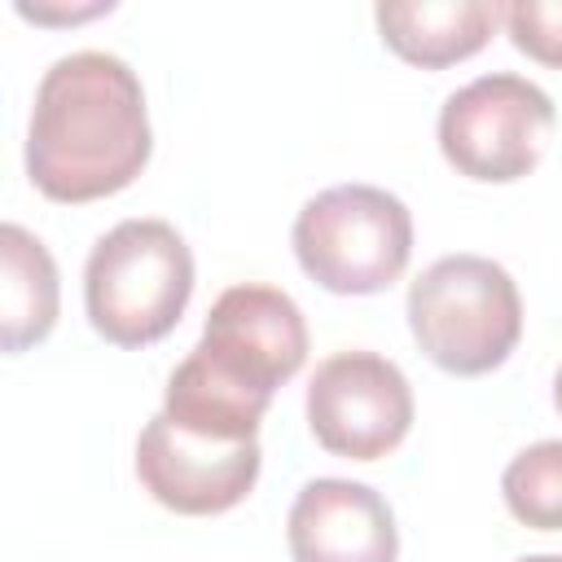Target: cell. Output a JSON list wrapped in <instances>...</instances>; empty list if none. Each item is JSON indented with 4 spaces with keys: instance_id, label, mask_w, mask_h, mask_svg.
<instances>
[{
    "instance_id": "6da1fadb",
    "label": "cell",
    "mask_w": 562,
    "mask_h": 562,
    "mask_svg": "<svg viewBox=\"0 0 562 562\" xmlns=\"http://www.w3.org/2000/svg\"><path fill=\"white\" fill-rule=\"evenodd\" d=\"M154 149L136 70L114 53L57 57L31 105L26 176L53 202H97L127 189Z\"/></svg>"
},
{
    "instance_id": "7a4b0ae2",
    "label": "cell",
    "mask_w": 562,
    "mask_h": 562,
    "mask_svg": "<svg viewBox=\"0 0 562 562\" xmlns=\"http://www.w3.org/2000/svg\"><path fill=\"white\" fill-rule=\"evenodd\" d=\"M193 294V255L167 220H123L97 237L83 268L92 329L114 347L167 338Z\"/></svg>"
},
{
    "instance_id": "3957f363",
    "label": "cell",
    "mask_w": 562,
    "mask_h": 562,
    "mask_svg": "<svg viewBox=\"0 0 562 562\" xmlns=\"http://www.w3.org/2000/svg\"><path fill=\"white\" fill-rule=\"evenodd\" d=\"M408 329L430 364L457 378L492 373L522 334L514 277L483 255H443L408 285Z\"/></svg>"
},
{
    "instance_id": "277c9868",
    "label": "cell",
    "mask_w": 562,
    "mask_h": 562,
    "mask_svg": "<svg viewBox=\"0 0 562 562\" xmlns=\"http://www.w3.org/2000/svg\"><path fill=\"white\" fill-rule=\"evenodd\" d=\"M413 255L408 206L378 184H334L294 215V259L329 294H378Z\"/></svg>"
},
{
    "instance_id": "5b68a950",
    "label": "cell",
    "mask_w": 562,
    "mask_h": 562,
    "mask_svg": "<svg viewBox=\"0 0 562 562\" xmlns=\"http://www.w3.org/2000/svg\"><path fill=\"white\" fill-rule=\"evenodd\" d=\"M553 101L540 83L505 70L483 75L443 101L439 149L461 176L509 184L540 162L553 136Z\"/></svg>"
},
{
    "instance_id": "8992f818",
    "label": "cell",
    "mask_w": 562,
    "mask_h": 562,
    "mask_svg": "<svg viewBox=\"0 0 562 562\" xmlns=\"http://www.w3.org/2000/svg\"><path fill=\"white\" fill-rule=\"evenodd\" d=\"M413 426V386L395 360L373 351H338L307 382L312 439L347 461H378L404 443Z\"/></svg>"
},
{
    "instance_id": "52a82bcc",
    "label": "cell",
    "mask_w": 562,
    "mask_h": 562,
    "mask_svg": "<svg viewBox=\"0 0 562 562\" xmlns=\"http://www.w3.org/2000/svg\"><path fill=\"white\" fill-rule=\"evenodd\" d=\"M193 351L228 382L272 400L307 360V325L285 290L233 285L211 303Z\"/></svg>"
},
{
    "instance_id": "ba28073f",
    "label": "cell",
    "mask_w": 562,
    "mask_h": 562,
    "mask_svg": "<svg viewBox=\"0 0 562 562\" xmlns=\"http://www.w3.org/2000/svg\"><path fill=\"white\" fill-rule=\"evenodd\" d=\"M259 439L220 443L180 430L167 413H154L136 439V479L158 505L206 518L250 496L259 479Z\"/></svg>"
},
{
    "instance_id": "9c48e42d",
    "label": "cell",
    "mask_w": 562,
    "mask_h": 562,
    "mask_svg": "<svg viewBox=\"0 0 562 562\" xmlns=\"http://www.w3.org/2000/svg\"><path fill=\"white\" fill-rule=\"evenodd\" d=\"M294 562H395L400 531L391 505L351 479H312L290 505Z\"/></svg>"
},
{
    "instance_id": "30bf717a",
    "label": "cell",
    "mask_w": 562,
    "mask_h": 562,
    "mask_svg": "<svg viewBox=\"0 0 562 562\" xmlns=\"http://www.w3.org/2000/svg\"><path fill=\"white\" fill-rule=\"evenodd\" d=\"M378 35L382 44L422 66V70H443L452 61L474 57L496 22H501V4L492 0H386L373 9Z\"/></svg>"
},
{
    "instance_id": "8fae6325",
    "label": "cell",
    "mask_w": 562,
    "mask_h": 562,
    "mask_svg": "<svg viewBox=\"0 0 562 562\" xmlns=\"http://www.w3.org/2000/svg\"><path fill=\"white\" fill-rule=\"evenodd\" d=\"M57 263L22 224L0 228V347L9 356L44 342L57 325Z\"/></svg>"
},
{
    "instance_id": "7c38bea8",
    "label": "cell",
    "mask_w": 562,
    "mask_h": 562,
    "mask_svg": "<svg viewBox=\"0 0 562 562\" xmlns=\"http://www.w3.org/2000/svg\"><path fill=\"white\" fill-rule=\"evenodd\" d=\"M268 404H272L268 395H255V391L228 382L198 351H189L171 369L167 395H162V413L180 430L202 435V439H220V443H246V439H255Z\"/></svg>"
},
{
    "instance_id": "4fadbf2b",
    "label": "cell",
    "mask_w": 562,
    "mask_h": 562,
    "mask_svg": "<svg viewBox=\"0 0 562 562\" xmlns=\"http://www.w3.org/2000/svg\"><path fill=\"white\" fill-rule=\"evenodd\" d=\"M501 496L522 527L562 531V439L522 448L501 474Z\"/></svg>"
},
{
    "instance_id": "5bb4252c",
    "label": "cell",
    "mask_w": 562,
    "mask_h": 562,
    "mask_svg": "<svg viewBox=\"0 0 562 562\" xmlns=\"http://www.w3.org/2000/svg\"><path fill=\"white\" fill-rule=\"evenodd\" d=\"M501 18L518 53L540 66H562V0H514Z\"/></svg>"
},
{
    "instance_id": "9a60e30c",
    "label": "cell",
    "mask_w": 562,
    "mask_h": 562,
    "mask_svg": "<svg viewBox=\"0 0 562 562\" xmlns=\"http://www.w3.org/2000/svg\"><path fill=\"white\" fill-rule=\"evenodd\" d=\"M553 404H558V413H562V364H558V373H553Z\"/></svg>"
},
{
    "instance_id": "2e32d148",
    "label": "cell",
    "mask_w": 562,
    "mask_h": 562,
    "mask_svg": "<svg viewBox=\"0 0 562 562\" xmlns=\"http://www.w3.org/2000/svg\"><path fill=\"white\" fill-rule=\"evenodd\" d=\"M518 562H562V553H531V558H518Z\"/></svg>"
}]
</instances>
